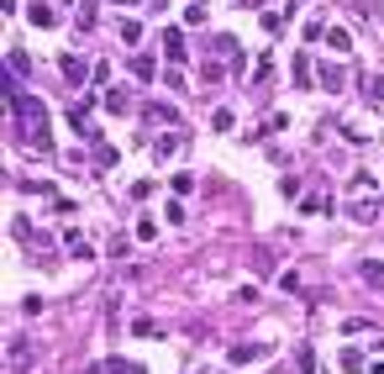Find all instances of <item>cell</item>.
Wrapping results in <instances>:
<instances>
[{
	"label": "cell",
	"instance_id": "6da1fadb",
	"mask_svg": "<svg viewBox=\"0 0 384 374\" xmlns=\"http://www.w3.org/2000/svg\"><path fill=\"white\" fill-rule=\"evenodd\" d=\"M11 111L22 116L26 143H32L37 153H48V148H53V137H48V106H42L37 95H22V90H11Z\"/></svg>",
	"mask_w": 384,
	"mask_h": 374
},
{
	"label": "cell",
	"instance_id": "7a4b0ae2",
	"mask_svg": "<svg viewBox=\"0 0 384 374\" xmlns=\"http://www.w3.org/2000/svg\"><path fill=\"white\" fill-rule=\"evenodd\" d=\"M58 69H63V79H69L74 90H79L84 79H90V69H84V59H74V53H63V63H58Z\"/></svg>",
	"mask_w": 384,
	"mask_h": 374
},
{
	"label": "cell",
	"instance_id": "3957f363",
	"mask_svg": "<svg viewBox=\"0 0 384 374\" xmlns=\"http://www.w3.org/2000/svg\"><path fill=\"white\" fill-rule=\"evenodd\" d=\"M258 359H269V343H237L232 348V364H258Z\"/></svg>",
	"mask_w": 384,
	"mask_h": 374
},
{
	"label": "cell",
	"instance_id": "277c9868",
	"mask_svg": "<svg viewBox=\"0 0 384 374\" xmlns=\"http://www.w3.org/2000/svg\"><path fill=\"white\" fill-rule=\"evenodd\" d=\"M163 53H168V63H184V37H179V26H168V32H163Z\"/></svg>",
	"mask_w": 384,
	"mask_h": 374
},
{
	"label": "cell",
	"instance_id": "5b68a950",
	"mask_svg": "<svg viewBox=\"0 0 384 374\" xmlns=\"http://www.w3.org/2000/svg\"><path fill=\"white\" fill-rule=\"evenodd\" d=\"M211 59H237V37H211Z\"/></svg>",
	"mask_w": 384,
	"mask_h": 374
},
{
	"label": "cell",
	"instance_id": "8992f818",
	"mask_svg": "<svg viewBox=\"0 0 384 374\" xmlns=\"http://www.w3.org/2000/svg\"><path fill=\"white\" fill-rule=\"evenodd\" d=\"M342 79H348V74L337 69V63H321V90H342Z\"/></svg>",
	"mask_w": 384,
	"mask_h": 374
},
{
	"label": "cell",
	"instance_id": "52a82bcc",
	"mask_svg": "<svg viewBox=\"0 0 384 374\" xmlns=\"http://www.w3.org/2000/svg\"><path fill=\"white\" fill-rule=\"evenodd\" d=\"M358 274H363V285H369V290H384V264H363Z\"/></svg>",
	"mask_w": 384,
	"mask_h": 374
},
{
	"label": "cell",
	"instance_id": "ba28073f",
	"mask_svg": "<svg viewBox=\"0 0 384 374\" xmlns=\"http://www.w3.org/2000/svg\"><path fill=\"white\" fill-rule=\"evenodd\" d=\"M295 85L311 90V59H305V53H295Z\"/></svg>",
	"mask_w": 384,
	"mask_h": 374
},
{
	"label": "cell",
	"instance_id": "9c48e42d",
	"mask_svg": "<svg viewBox=\"0 0 384 374\" xmlns=\"http://www.w3.org/2000/svg\"><path fill=\"white\" fill-rule=\"evenodd\" d=\"M132 74L147 85V79H158V63H153V59H132Z\"/></svg>",
	"mask_w": 384,
	"mask_h": 374
},
{
	"label": "cell",
	"instance_id": "30bf717a",
	"mask_svg": "<svg viewBox=\"0 0 384 374\" xmlns=\"http://www.w3.org/2000/svg\"><path fill=\"white\" fill-rule=\"evenodd\" d=\"M53 22H58V16H53L42 0H32V26H53Z\"/></svg>",
	"mask_w": 384,
	"mask_h": 374
},
{
	"label": "cell",
	"instance_id": "8fae6325",
	"mask_svg": "<svg viewBox=\"0 0 384 374\" xmlns=\"http://www.w3.org/2000/svg\"><path fill=\"white\" fill-rule=\"evenodd\" d=\"M374 217H379V201H358L353 205V221H374Z\"/></svg>",
	"mask_w": 384,
	"mask_h": 374
},
{
	"label": "cell",
	"instance_id": "7c38bea8",
	"mask_svg": "<svg viewBox=\"0 0 384 374\" xmlns=\"http://www.w3.org/2000/svg\"><path fill=\"white\" fill-rule=\"evenodd\" d=\"M363 95H369V100H374V106H384V74H374L369 85H363Z\"/></svg>",
	"mask_w": 384,
	"mask_h": 374
},
{
	"label": "cell",
	"instance_id": "4fadbf2b",
	"mask_svg": "<svg viewBox=\"0 0 384 374\" xmlns=\"http://www.w3.org/2000/svg\"><path fill=\"white\" fill-rule=\"evenodd\" d=\"M184 22H190V26L205 22V0H190V6H184Z\"/></svg>",
	"mask_w": 384,
	"mask_h": 374
},
{
	"label": "cell",
	"instance_id": "5bb4252c",
	"mask_svg": "<svg viewBox=\"0 0 384 374\" xmlns=\"http://www.w3.org/2000/svg\"><path fill=\"white\" fill-rule=\"evenodd\" d=\"M326 42H332V48L342 53V48H348V32H342V26H326Z\"/></svg>",
	"mask_w": 384,
	"mask_h": 374
},
{
	"label": "cell",
	"instance_id": "9a60e30c",
	"mask_svg": "<svg viewBox=\"0 0 384 374\" xmlns=\"http://www.w3.org/2000/svg\"><path fill=\"white\" fill-rule=\"evenodd\" d=\"M11 74H32V63H26L22 48H11Z\"/></svg>",
	"mask_w": 384,
	"mask_h": 374
},
{
	"label": "cell",
	"instance_id": "2e32d148",
	"mask_svg": "<svg viewBox=\"0 0 384 374\" xmlns=\"http://www.w3.org/2000/svg\"><path fill=\"white\" fill-rule=\"evenodd\" d=\"M269 74H274V59H269V53H264V59H258V69H253V79H258V85H264Z\"/></svg>",
	"mask_w": 384,
	"mask_h": 374
},
{
	"label": "cell",
	"instance_id": "e0dca14e",
	"mask_svg": "<svg viewBox=\"0 0 384 374\" xmlns=\"http://www.w3.org/2000/svg\"><path fill=\"white\" fill-rule=\"evenodd\" d=\"M69 254H74V258H90V242H84V237H74V232H69Z\"/></svg>",
	"mask_w": 384,
	"mask_h": 374
},
{
	"label": "cell",
	"instance_id": "ac0fdd59",
	"mask_svg": "<svg viewBox=\"0 0 384 374\" xmlns=\"http://www.w3.org/2000/svg\"><path fill=\"white\" fill-rule=\"evenodd\" d=\"M342 369H348V374H353V369H363V353H358V348H348V353H342Z\"/></svg>",
	"mask_w": 384,
	"mask_h": 374
},
{
	"label": "cell",
	"instance_id": "d6986e66",
	"mask_svg": "<svg viewBox=\"0 0 384 374\" xmlns=\"http://www.w3.org/2000/svg\"><path fill=\"white\" fill-rule=\"evenodd\" d=\"M111 374H147L143 364H121V359H111Z\"/></svg>",
	"mask_w": 384,
	"mask_h": 374
},
{
	"label": "cell",
	"instance_id": "ffe728a7",
	"mask_svg": "<svg viewBox=\"0 0 384 374\" xmlns=\"http://www.w3.org/2000/svg\"><path fill=\"white\" fill-rule=\"evenodd\" d=\"M147 121H174V106H147Z\"/></svg>",
	"mask_w": 384,
	"mask_h": 374
},
{
	"label": "cell",
	"instance_id": "44dd1931",
	"mask_svg": "<svg viewBox=\"0 0 384 374\" xmlns=\"http://www.w3.org/2000/svg\"><path fill=\"white\" fill-rule=\"evenodd\" d=\"M84 374H111V364H95V369H84Z\"/></svg>",
	"mask_w": 384,
	"mask_h": 374
}]
</instances>
